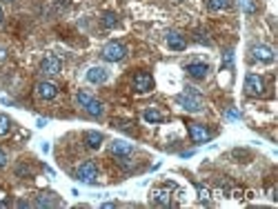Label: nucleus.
I'll return each mask as SVG.
<instances>
[{"label":"nucleus","mask_w":278,"mask_h":209,"mask_svg":"<svg viewBox=\"0 0 278 209\" xmlns=\"http://www.w3.org/2000/svg\"><path fill=\"white\" fill-rule=\"evenodd\" d=\"M176 103L180 105L185 111H189V114H198V111L205 109L203 98H200V94L194 87H185V92L176 96Z\"/></svg>","instance_id":"obj_1"},{"label":"nucleus","mask_w":278,"mask_h":209,"mask_svg":"<svg viewBox=\"0 0 278 209\" xmlns=\"http://www.w3.org/2000/svg\"><path fill=\"white\" fill-rule=\"evenodd\" d=\"M76 178L80 180V183H85V185H94V183H96V178H98L96 162H91V160L82 162V165L76 169Z\"/></svg>","instance_id":"obj_2"},{"label":"nucleus","mask_w":278,"mask_h":209,"mask_svg":"<svg viewBox=\"0 0 278 209\" xmlns=\"http://www.w3.org/2000/svg\"><path fill=\"white\" fill-rule=\"evenodd\" d=\"M125 56H127V49L122 43H107L103 47V58L107 63H120Z\"/></svg>","instance_id":"obj_3"},{"label":"nucleus","mask_w":278,"mask_h":209,"mask_svg":"<svg viewBox=\"0 0 278 209\" xmlns=\"http://www.w3.org/2000/svg\"><path fill=\"white\" fill-rule=\"evenodd\" d=\"M245 94L247 96H263L265 94V80L256 73H247L245 76Z\"/></svg>","instance_id":"obj_4"},{"label":"nucleus","mask_w":278,"mask_h":209,"mask_svg":"<svg viewBox=\"0 0 278 209\" xmlns=\"http://www.w3.org/2000/svg\"><path fill=\"white\" fill-rule=\"evenodd\" d=\"M133 92H138V94H149L154 89V78H152V73H147V71H138L136 76H133Z\"/></svg>","instance_id":"obj_5"},{"label":"nucleus","mask_w":278,"mask_h":209,"mask_svg":"<svg viewBox=\"0 0 278 209\" xmlns=\"http://www.w3.org/2000/svg\"><path fill=\"white\" fill-rule=\"evenodd\" d=\"M187 129H189V136H192V140L196 145H203V143H209L211 140V132L203 122H189Z\"/></svg>","instance_id":"obj_6"},{"label":"nucleus","mask_w":278,"mask_h":209,"mask_svg":"<svg viewBox=\"0 0 278 209\" xmlns=\"http://www.w3.org/2000/svg\"><path fill=\"white\" fill-rule=\"evenodd\" d=\"M252 58L258 63H274V49L267 47V45H254L252 47Z\"/></svg>","instance_id":"obj_7"},{"label":"nucleus","mask_w":278,"mask_h":209,"mask_svg":"<svg viewBox=\"0 0 278 209\" xmlns=\"http://www.w3.org/2000/svg\"><path fill=\"white\" fill-rule=\"evenodd\" d=\"M36 94H38V98H42V100H54L56 96H58V85L42 80L36 85Z\"/></svg>","instance_id":"obj_8"},{"label":"nucleus","mask_w":278,"mask_h":209,"mask_svg":"<svg viewBox=\"0 0 278 209\" xmlns=\"http://www.w3.org/2000/svg\"><path fill=\"white\" fill-rule=\"evenodd\" d=\"M60 69H63V60L56 56H47L40 63V71L44 76H56V73H60Z\"/></svg>","instance_id":"obj_9"},{"label":"nucleus","mask_w":278,"mask_h":209,"mask_svg":"<svg viewBox=\"0 0 278 209\" xmlns=\"http://www.w3.org/2000/svg\"><path fill=\"white\" fill-rule=\"evenodd\" d=\"M152 205H156V207H169V205H171L169 189H167V187L154 189V191H152Z\"/></svg>","instance_id":"obj_10"},{"label":"nucleus","mask_w":278,"mask_h":209,"mask_svg":"<svg viewBox=\"0 0 278 209\" xmlns=\"http://www.w3.org/2000/svg\"><path fill=\"white\" fill-rule=\"evenodd\" d=\"M185 71L192 78H196V80H203L209 73V65L207 63H189V65H185Z\"/></svg>","instance_id":"obj_11"},{"label":"nucleus","mask_w":278,"mask_h":209,"mask_svg":"<svg viewBox=\"0 0 278 209\" xmlns=\"http://www.w3.org/2000/svg\"><path fill=\"white\" fill-rule=\"evenodd\" d=\"M109 151L111 156H131L133 154V145L127 143V140H114V143L109 145Z\"/></svg>","instance_id":"obj_12"},{"label":"nucleus","mask_w":278,"mask_h":209,"mask_svg":"<svg viewBox=\"0 0 278 209\" xmlns=\"http://www.w3.org/2000/svg\"><path fill=\"white\" fill-rule=\"evenodd\" d=\"M167 45H169V49H174V52H185L187 49L185 36H180L178 31H167Z\"/></svg>","instance_id":"obj_13"},{"label":"nucleus","mask_w":278,"mask_h":209,"mask_svg":"<svg viewBox=\"0 0 278 209\" xmlns=\"http://www.w3.org/2000/svg\"><path fill=\"white\" fill-rule=\"evenodd\" d=\"M107 78H109V73L105 67H91L87 71V80L91 85H103V82H107Z\"/></svg>","instance_id":"obj_14"},{"label":"nucleus","mask_w":278,"mask_h":209,"mask_svg":"<svg viewBox=\"0 0 278 209\" xmlns=\"http://www.w3.org/2000/svg\"><path fill=\"white\" fill-rule=\"evenodd\" d=\"M143 118L149 122V125H158V122L165 120V114H163V111H158L156 107H149V109L143 111Z\"/></svg>","instance_id":"obj_15"},{"label":"nucleus","mask_w":278,"mask_h":209,"mask_svg":"<svg viewBox=\"0 0 278 209\" xmlns=\"http://www.w3.org/2000/svg\"><path fill=\"white\" fill-rule=\"evenodd\" d=\"M105 136L100 132H85V145L89 147V149H98L100 145H103Z\"/></svg>","instance_id":"obj_16"},{"label":"nucleus","mask_w":278,"mask_h":209,"mask_svg":"<svg viewBox=\"0 0 278 209\" xmlns=\"http://www.w3.org/2000/svg\"><path fill=\"white\" fill-rule=\"evenodd\" d=\"M33 205H36V207H58L60 200L56 198V194H40Z\"/></svg>","instance_id":"obj_17"},{"label":"nucleus","mask_w":278,"mask_h":209,"mask_svg":"<svg viewBox=\"0 0 278 209\" xmlns=\"http://www.w3.org/2000/svg\"><path fill=\"white\" fill-rule=\"evenodd\" d=\"M85 111L89 116H94V118H100L103 116V111H105V105L100 103V100H96V98H91L89 103L85 105Z\"/></svg>","instance_id":"obj_18"},{"label":"nucleus","mask_w":278,"mask_h":209,"mask_svg":"<svg viewBox=\"0 0 278 209\" xmlns=\"http://www.w3.org/2000/svg\"><path fill=\"white\" fill-rule=\"evenodd\" d=\"M231 0H207V9L209 11H225L229 9Z\"/></svg>","instance_id":"obj_19"},{"label":"nucleus","mask_w":278,"mask_h":209,"mask_svg":"<svg viewBox=\"0 0 278 209\" xmlns=\"http://www.w3.org/2000/svg\"><path fill=\"white\" fill-rule=\"evenodd\" d=\"M11 118L7 114H0V136H7V134L11 132Z\"/></svg>","instance_id":"obj_20"},{"label":"nucleus","mask_w":278,"mask_h":209,"mask_svg":"<svg viewBox=\"0 0 278 209\" xmlns=\"http://www.w3.org/2000/svg\"><path fill=\"white\" fill-rule=\"evenodd\" d=\"M100 22H103V27L111 29V27L118 25V18H116V14H109V11H107V14H103V20H100Z\"/></svg>","instance_id":"obj_21"},{"label":"nucleus","mask_w":278,"mask_h":209,"mask_svg":"<svg viewBox=\"0 0 278 209\" xmlns=\"http://www.w3.org/2000/svg\"><path fill=\"white\" fill-rule=\"evenodd\" d=\"M241 7H243L245 14H254V11L258 9V5H256L254 0H241Z\"/></svg>","instance_id":"obj_22"},{"label":"nucleus","mask_w":278,"mask_h":209,"mask_svg":"<svg viewBox=\"0 0 278 209\" xmlns=\"http://www.w3.org/2000/svg\"><path fill=\"white\" fill-rule=\"evenodd\" d=\"M194 40L200 43V45H205V47H211V40L207 38V33H205V31H196V33H194Z\"/></svg>","instance_id":"obj_23"},{"label":"nucleus","mask_w":278,"mask_h":209,"mask_svg":"<svg viewBox=\"0 0 278 209\" xmlns=\"http://www.w3.org/2000/svg\"><path fill=\"white\" fill-rule=\"evenodd\" d=\"M89 100H91V94H89V92H78L76 94V103L80 105V107H85Z\"/></svg>","instance_id":"obj_24"},{"label":"nucleus","mask_w":278,"mask_h":209,"mask_svg":"<svg viewBox=\"0 0 278 209\" xmlns=\"http://www.w3.org/2000/svg\"><path fill=\"white\" fill-rule=\"evenodd\" d=\"M129 125H131L129 120H116V122H114V127L122 129V132H131V127H129Z\"/></svg>","instance_id":"obj_25"},{"label":"nucleus","mask_w":278,"mask_h":209,"mask_svg":"<svg viewBox=\"0 0 278 209\" xmlns=\"http://www.w3.org/2000/svg\"><path fill=\"white\" fill-rule=\"evenodd\" d=\"M231 63H234V52H227L225 58H222V67H231Z\"/></svg>","instance_id":"obj_26"},{"label":"nucleus","mask_w":278,"mask_h":209,"mask_svg":"<svg viewBox=\"0 0 278 209\" xmlns=\"http://www.w3.org/2000/svg\"><path fill=\"white\" fill-rule=\"evenodd\" d=\"M198 194H200V200H207L209 198V191L205 189V187H200V185H198Z\"/></svg>","instance_id":"obj_27"},{"label":"nucleus","mask_w":278,"mask_h":209,"mask_svg":"<svg viewBox=\"0 0 278 209\" xmlns=\"http://www.w3.org/2000/svg\"><path fill=\"white\" fill-rule=\"evenodd\" d=\"M5 165H7V151L0 149V169H3Z\"/></svg>","instance_id":"obj_28"},{"label":"nucleus","mask_w":278,"mask_h":209,"mask_svg":"<svg viewBox=\"0 0 278 209\" xmlns=\"http://www.w3.org/2000/svg\"><path fill=\"white\" fill-rule=\"evenodd\" d=\"M5 58H7V49H5V47H0V63H3Z\"/></svg>","instance_id":"obj_29"},{"label":"nucleus","mask_w":278,"mask_h":209,"mask_svg":"<svg viewBox=\"0 0 278 209\" xmlns=\"http://www.w3.org/2000/svg\"><path fill=\"white\" fill-rule=\"evenodd\" d=\"M3 20H5V14H3V9H0V25H3Z\"/></svg>","instance_id":"obj_30"},{"label":"nucleus","mask_w":278,"mask_h":209,"mask_svg":"<svg viewBox=\"0 0 278 209\" xmlns=\"http://www.w3.org/2000/svg\"><path fill=\"white\" fill-rule=\"evenodd\" d=\"M5 3H14V0H5Z\"/></svg>","instance_id":"obj_31"}]
</instances>
